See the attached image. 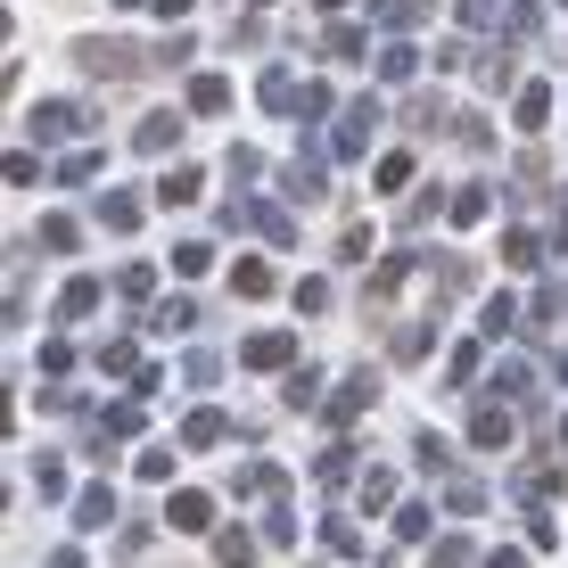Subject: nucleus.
Segmentation results:
<instances>
[{
  "label": "nucleus",
  "instance_id": "obj_1",
  "mask_svg": "<svg viewBox=\"0 0 568 568\" xmlns=\"http://www.w3.org/2000/svg\"><path fill=\"white\" fill-rule=\"evenodd\" d=\"M214 560H223V568H247V560H256V544H247V527H223V536H214Z\"/></svg>",
  "mask_w": 568,
  "mask_h": 568
},
{
  "label": "nucleus",
  "instance_id": "obj_2",
  "mask_svg": "<svg viewBox=\"0 0 568 568\" xmlns=\"http://www.w3.org/2000/svg\"><path fill=\"white\" fill-rule=\"evenodd\" d=\"M206 519H214V503H206V495H173V527H182V536H199Z\"/></svg>",
  "mask_w": 568,
  "mask_h": 568
},
{
  "label": "nucleus",
  "instance_id": "obj_3",
  "mask_svg": "<svg viewBox=\"0 0 568 568\" xmlns=\"http://www.w3.org/2000/svg\"><path fill=\"white\" fill-rule=\"evenodd\" d=\"M288 355H297V346H288L281 329H272V338H256V346H247V363H256V371H281Z\"/></svg>",
  "mask_w": 568,
  "mask_h": 568
},
{
  "label": "nucleus",
  "instance_id": "obj_4",
  "mask_svg": "<svg viewBox=\"0 0 568 568\" xmlns=\"http://www.w3.org/2000/svg\"><path fill=\"white\" fill-rule=\"evenodd\" d=\"M469 437H478V445H503V437H511V413H503V404H486V413H478V428H469Z\"/></svg>",
  "mask_w": 568,
  "mask_h": 568
},
{
  "label": "nucleus",
  "instance_id": "obj_5",
  "mask_svg": "<svg viewBox=\"0 0 568 568\" xmlns=\"http://www.w3.org/2000/svg\"><path fill=\"white\" fill-rule=\"evenodd\" d=\"M108 511H115V495H108V486H91V495L74 503V519H83V527H108Z\"/></svg>",
  "mask_w": 568,
  "mask_h": 568
},
{
  "label": "nucleus",
  "instance_id": "obj_6",
  "mask_svg": "<svg viewBox=\"0 0 568 568\" xmlns=\"http://www.w3.org/2000/svg\"><path fill=\"white\" fill-rule=\"evenodd\" d=\"M445 503H454V511H478L486 486H478V478H445Z\"/></svg>",
  "mask_w": 568,
  "mask_h": 568
},
{
  "label": "nucleus",
  "instance_id": "obj_7",
  "mask_svg": "<svg viewBox=\"0 0 568 568\" xmlns=\"http://www.w3.org/2000/svg\"><path fill=\"white\" fill-rule=\"evenodd\" d=\"M231 100V91L223 83H214V74H199V83H190V108H199V115H214V108H223Z\"/></svg>",
  "mask_w": 568,
  "mask_h": 568
},
{
  "label": "nucleus",
  "instance_id": "obj_8",
  "mask_svg": "<svg viewBox=\"0 0 568 568\" xmlns=\"http://www.w3.org/2000/svg\"><path fill=\"white\" fill-rule=\"evenodd\" d=\"M231 281H240V297H272V272H264V264H240Z\"/></svg>",
  "mask_w": 568,
  "mask_h": 568
},
{
  "label": "nucleus",
  "instance_id": "obj_9",
  "mask_svg": "<svg viewBox=\"0 0 568 568\" xmlns=\"http://www.w3.org/2000/svg\"><path fill=\"white\" fill-rule=\"evenodd\" d=\"M182 437H190V445H214V437H223V413H199V420L182 428Z\"/></svg>",
  "mask_w": 568,
  "mask_h": 568
},
{
  "label": "nucleus",
  "instance_id": "obj_10",
  "mask_svg": "<svg viewBox=\"0 0 568 568\" xmlns=\"http://www.w3.org/2000/svg\"><path fill=\"white\" fill-rule=\"evenodd\" d=\"M486 568H527V560H519V552H495V560H486Z\"/></svg>",
  "mask_w": 568,
  "mask_h": 568
},
{
  "label": "nucleus",
  "instance_id": "obj_11",
  "mask_svg": "<svg viewBox=\"0 0 568 568\" xmlns=\"http://www.w3.org/2000/svg\"><path fill=\"white\" fill-rule=\"evenodd\" d=\"M560 437H568V420H560Z\"/></svg>",
  "mask_w": 568,
  "mask_h": 568
}]
</instances>
